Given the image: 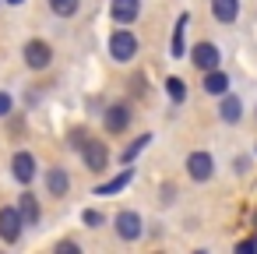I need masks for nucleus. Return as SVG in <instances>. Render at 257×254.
<instances>
[{"label":"nucleus","instance_id":"obj_4","mask_svg":"<svg viewBox=\"0 0 257 254\" xmlns=\"http://www.w3.org/2000/svg\"><path fill=\"white\" fill-rule=\"evenodd\" d=\"M190 64L197 67V71H215V67H222V50L215 46V43H194L190 46Z\"/></svg>","mask_w":257,"mask_h":254},{"label":"nucleus","instance_id":"obj_6","mask_svg":"<svg viewBox=\"0 0 257 254\" xmlns=\"http://www.w3.org/2000/svg\"><path fill=\"white\" fill-rule=\"evenodd\" d=\"M211 173H215V159L208 155V152H190L187 155V177L194 180V184H204V180H211Z\"/></svg>","mask_w":257,"mask_h":254},{"label":"nucleus","instance_id":"obj_8","mask_svg":"<svg viewBox=\"0 0 257 254\" xmlns=\"http://www.w3.org/2000/svg\"><path fill=\"white\" fill-rule=\"evenodd\" d=\"M11 177L18 180V184H32L36 180V155L32 152H25V148H18L15 155H11Z\"/></svg>","mask_w":257,"mask_h":254},{"label":"nucleus","instance_id":"obj_9","mask_svg":"<svg viewBox=\"0 0 257 254\" xmlns=\"http://www.w3.org/2000/svg\"><path fill=\"white\" fill-rule=\"evenodd\" d=\"M131 106L127 103H113L109 110H106V117H102V124H106V131L109 134H120V131H127L131 127Z\"/></svg>","mask_w":257,"mask_h":254},{"label":"nucleus","instance_id":"obj_22","mask_svg":"<svg viewBox=\"0 0 257 254\" xmlns=\"http://www.w3.org/2000/svg\"><path fill=\"white\" fill-rule=\"evenodd\" d=\"M81 219H85L88 226H102V222H106V215H102V212H95V208H88V212H81Z\"/></svg>","mask_w":257,"mask_h":254},{"label":"nucleus","instance_id":"obj_12","mask_svg":"<svg viewBox=\"0 0 257 254\" xmlns=\"http://www.w3.org/2000/svg\"><path fill=\"white\" fill-rule=\"evenodd\" d=\"M218 120H222V124H229V127H232V124H239V120H243V99H239V96H232V92H225V96H222V103H218Z\"/></svg>","mask_w":257,"mask_h":254},{"label":"nucleus","instance_id":"obj_7","mask_svg":"<svg viewBox=\"0 0 257 254\" xmlns=\"http://www.w3.org/2000/svg\"><path fill=\"white\" fill-rule=\"evenodd\" d=\"M81 159H85V166H88L92 173H99V170H106V166H109V145H106V141L88 138V141H85V148H81Z\"/></svg>","mask_w":257,"mask_h":254},{"label":"nucleus","instance_id":"obj_1","mask_svg":"<svg viewBox=\"0 0 257 254\" xmlns=\"http://www.w3.org/2000/svg\"><path fill=\"white\" fill-rule=\"evenodd\" d=\"M138 50H141V43H138V36H134L131 29L109 32V57H113L116 64H131V60L138 57Z\"/></svg>","mask_w":257,"mask_h":254},{"label":"nucleus","instance_id":"obj_24","mask_svg":"<svg viewBox=\"0 0 257 254\" xmlns=\"http://www.w3.org/2000/svg\"><path fill=\"white\" fill-rule=\"evenodd\" d=\"M236 254H257V240H239L236 243Z\"/></svg>","mask_w":257,"mask_h":254},{"label":"nucleus","instance_id":"obj_16","mask_svg":"<svg viewBox=\"0 0 257 254\" xmlns=\"http://www.w3.org/2000/svg\"><path fill=\"white\" fill-rule=\"evenodd\" d=\"M131 180H134V170H120V173H116L113 180L99 184V187H95V194H102V198H106V194H120V191H123V187H127Z\"/></svg>","mask_w":257,"mask_h":254},{"label":"nucleus","instance_id":"obj_14","mask_svg":"<svg viewBox=\"0 0 257 254\" xmlns=\"http://www.w3.org/2000/svg\"><path fill=\"white\" fill-rule=\"evenodd\" d=\"M211 18L222 25H232L239 18V0H211Z\"/></svg>","mask_w":257,"mask_h":254},{"label":"nucleus","instance_id":"obj_25","mask_svg":"<svg viewBox=\"0 0 257 254\" xmlns=\"http://www.w3.org/2000/svg\"><path fill=\"white\" fill-rule=\"evenodd\" d=\"M57 250H64V254H81V247H78V243H71V240H60V243H57Z\"/></svg>","mask_w":257,"mask_h":254},{"label":"nucleus","instance_id":"obj_26","mask_svg":"<svg viewBox=\"0 0 257 254\" xmlns=\"http://www.w3.org/2000/svg\"><path fill=\"white\" fill-rule=\"evenodd\" d=\"M232 166H236V173H246V166H250V159H246V155H236V162H232Z\"/></svg>","mask_w":257,"mask_h":254},{"label":"nucleus","instance_id":"obj_3","mask_svg":"<svg viewBox=\"0 0 257 254\" xmlns=\"http://www.w3.org/2000/svg\"><path fill=\"white\" fill-rule=\"evenodd\" d=\"M25 233V215L18 205H8V208H0V236H4L8 243H18Z\"/></svg>","mask_w":257,"mask_h":254},{"label":"nucleus","instance_id":"obj_18","mask_svg":"<svg viewBox=\"0 0 257 254\" xmlns=\"http://www.w3.org/2000/svg\"><path fill=\"white\" fill-rule=\"evenodd\" d=\"M50 11L57 18H74L81 11V0H50Z\"/></svg>","mask_w":257,"mask_h":254},{"label":"nucleus","instance_id":"obj_10","mask_svg":"<svg viewBox=\"0 0 257 254\" xmlns=\"http://www.w3.org/2000/svg\"><path fill=\"white\" fill-rule=\"evenodd\" d=\"M141 15V0H109V18L116 25H131Z\"/></svg>","mask_w":257,"mask_h":254},{"label":"nucleus","instance_id":"obj_27","mask_svg":"<svg viewBox=\"0 0 257 254\" xmlns=\"http://www.w3.org/2000/svg\"><path fill=\"white\" fill-rule=\"evenodd\" d=\"M173 194H176V187H173V184H166V187H162V201H173Z\"/></svg>","mask_w":257,"mask_h":254},{"label":"nucleus","instance_id":"obj_28","mask_svg":"<svg viewBox=\"0 0 257 254\" xmlns=\"http://www.w3.org/2000/svg\"><path fill=\"white\" fill-rule=\"evenodd\" d=\"M4 4H15V8H18V4H25V0H4Z\"/></svg>","mask_w":257,"mask_h":254},{"label":"nucleus","instance_id":"obj_30","mask_svg":"<svg viewBox=\"0 0 257 254\" xmlns=\"http://www.w3.org/2000/svg\"><path fill=\"white\" fill-rule=\"evenodd\" d=\"M0 4H4V0H0Z\"/></svg>","mask_w":257,"mask_h":254},{"label":"nucleus","instance_id":"obj_17","mask_svg":"<svg viewBox=\"0 0 257 254\" xmlns=\"http://www.w3.org/2000/svg\"><path fill=\"white\" fill-rule=\"evenodd\" d=\"M18 208H22V215H25V226H36V222H39V201H36L32 191H25V194L18 198Z\"/></svg>","mask_w":257,"mask_h":254},{"label":"nucleus","instance_id":"obj_5","mask_svg":"<svg viewBox=\"0 0 257 254\" xmlns=\"http://www.w3.org/2000/svg\"><path fill=\"white\" fill-rule=\"evenodd\" d=\"M113 229H116V236L120 240H138L141 233H145V219L134 212V208H123V212H116V219H113Z\"/></svg>","mask_w":257,"mask_h":254},{"label":"nucleus","instance_id":"obj_13","mask_svg":"<svg viewBox=\"0 0 257 254\" xmlns=\"http://www.w3.org/2000/svg\"><path fill=\"white\" fill-rule=\"evenodd\" d=\"M201 89L208 92V96H225L229 92V74L222 71V67H215V71H204V81H201Z\"/></svg>","mask_w":257,"mask_h":254},{"label":"nucleus","instance_id":"obj_19","mask_svg":"<svg viewBox=\"0 0 257 254\" xmlns=\"http://www.w3.org/2000/svg\"><path fill=\"white\" fill-rule=\"evenodd\" d=\"M148 145H152V134H141L138 141H131V145L123 148V155H120V159H123V162L131 166V162H134V159H138V155H141V152H145Z\"/></svg>","mask_w":257,"mask_h":254},{"label":"nucleus","instance_id":"obj_23","mask_svg":"<svg viewBox=\"0 0 257 254\" xmlns=\"http://www.w3.org/2000/svg\"><path fill=\"white\" fill-rule=\"evenodd\" d=\"M85 141H88V134H85V131H74V134H71V148H74V152H81V148H85Z\"/></svg>","mask_w":257,"mask_h":254},{"label":"nucleus","instance_id":"obj_20","mask_svg":"<svg viewBox=\"0 0 257 254\" xmlns=\"http://www.w3.org/2000/svg\"><path fill=\"white\" fill-rule=\"evenodd\" d=\"M166 92H169V99L180 106V103L187 99V85H183V78H166Z\"/></svg>","mask_w":257,"mask_h":254},{"label":"nucleus","instance_id":"obj_15","mask_svg":"<svg viewBox=\"0 0 257 254\" xmlns=\"http://www.w3.org/2000/svg\"><path fill=\"white\" fill-rule=\"evenodd\" d=\"M46 191H50L53 198H64V194L71 191V177H67L64 166H53V170L46 173Z\"/></svg>","mask_w":257,"mask_h":254},{"label":"nucleus","instance_id":"obj_29","mask_svg":"<svg viewBox=\"0 0 257 254\" xmlns=\"http://www.w3.org/2000/svg\"><path fill=\"white\" fill-rule=\"evenodd\" d=\"M253 226H257V215H253Z\"/></svg>","mask_w":257,"mask_h":254},{"label":"nucleus","instance_id":"obj_2","mask_svg":"<svg viewBox=\"0 0 257 254\" xmlns=\"http://www.w3.org/2000/svg\"><path fill=\"white\" fill-rule=\"evenodd\" d=\"M22 60H25V67H32V71H46V67L53 64V46L43 43V39H29V43L22 46Z\"/></svg>","mask_w":257,"mask_h":254},{"label":"nucleus","instance_id":"obj_21","mask_svg":"<svg viewBox=\"0 0 257 254\" xmlns=\"http://www.w3.org/2000/svg\"><path fill=\"white\" fill-rule=\"evenodd\" d=\"M11 110H15V99H11L8 92H0V120L11 117Z\"/></svg>","mask_w":257,"mask_h":254},{"label":"nucleus","instance_id":"obj_11","mask_svg":"<svg viewBox=\"0 0 257 254\" xmlns=\"http://www.w3.org/2000/svg\"><path fill=\"white\" fill-rule=\"evenodd\" d=\"M187 25H190V15L183 11V15L176 18L173 43H169V57H173V60H183V57H190V53H187Z\"/></svg>","mask_w":257,"mask_h":254}]
</instances>
